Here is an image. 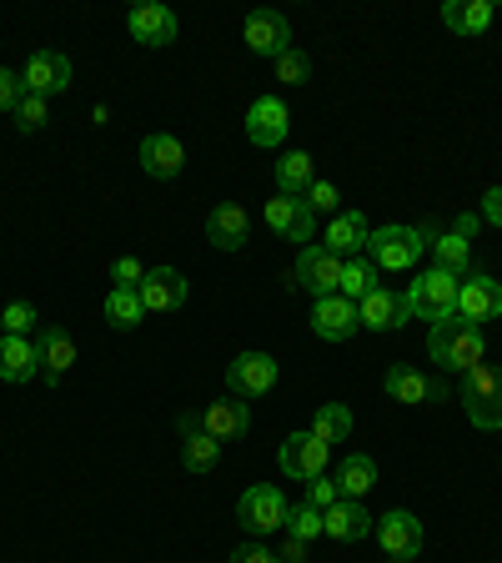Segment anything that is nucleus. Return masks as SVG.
<instances>
[{"mask_svg": "<svg viewBox=\"0 0 502 563\" xmlns=\"http://www.w3.org/2000/svg\"><path fill=\"white\" fill-rule=\"evenodd\" d=\"M0 328L11 332V338H31V332L41 328V317H35L31 302H5V312H0Z\"/></svg>", "mask_w": 502, "mask_h": 563, "instance_id": "c9c22d12", "label": "nucleus"}, {"mask_svg": "<svg viewBox=\"0 0 502 563\" xmlns=\"http://www.w3.org/2000/svg\"><path fill=\"white\" fill-rule=\"evenodd\" d=\"M337 488H342V498H367V493L377 488V463H372L367 453L342 457V468H337Z\"/></svg>", "mask_w": 502, "mask_h": 563, "instance_id": "c756f323", "label": "nucleus"}, {"mask_svg": "<svg viewBox=\"0 0 502 563\" xmlns=\"http://www.w3.org/2000/svg\"><path fill=\"white\" fill-rule=\"evenodd\" d=\"M316 181V162L312 152H287L277 162V191L281 197H306V187Z\"/></svg>", "mask_w": 502, "mask_h": 563, "instance_id": "c85d7f7f", "label": "nucleus"}, {"mask_svg": "<svg viewBox=\"0 0 502 563\" xmlns=\"http://www.w3.org/2000/svg\"><path fill=\"white\" fill-rule=\"evenodd\" d=\"M277 463H281V473H287V478L312 483V478H322V473H327L332 448L322 443V438H312V433H292L287 443H281Z\"/></svg>", "mask_w": 502, "mask_h": 563, "instance_id": "6e6552de", "label": "nucleus"}, {"mask_svg": "<svg viewBox=\"0 0 502 563\" xmlns=\"http://www.w3.org/2000/svg\"><path fill=\"white\" fill-rule=\"evenodd\" d=\"M21 81L31 96H60L70 86V60L60 51H31V60L21 66Z\"/></svg>", "mask_w": 502, "mask_h": 563, "instance_id": "f3484780", "label": "nucleus"}, {"mask_svg": "<svg viewBox=\"0 0 502 563\" xmlns=\"http://www.w3.org/2000/svg\"><path fill=\"white\" fill-rule=\"evenodd\" d=\"M176 422H181V438H187V433H201V412H181Z\"/></svg>", "mask_w": 502, "mask_h": 563, "instance_id": "49530a36", "label": "nucleus"}, {"mask_svg": "<svg viewBox=\"0 0 502 563\" xmlns=\"http://www.w3.org/2000/svg\"><path fill=\"white\" fill-rule=\"evenodd\" d=\"M382 393L392 402H412V408H422V402H443L453 387L437 383V377H427V373H417V367H408V363H392L387 377H382Z\"/></svg>", "mask_w": 502, "mask_h": 563, "instance_id": "9d476101", "label": "nucleus"}, {"mask_svg": "<svg viewBox=\"0 0 502 563\" xmlns=\"http://www.w3.org/2000/svg\"><path fill=\"white\" fill-rule=\"evenodd\" d=\"M306 549H312V543H302V539L287 533V543H281V563H306Z\"/></svg>", "mask_w": 502, "mask_h": 563, "instance_id": "a18cd8bd", "label": "nucleus"}, {"mask_svg": "<svg viewBox=\"0 0 502 563\" xmlns=\"http://www.w3.org/2000/svg\"><path fill=\"white\" fill-rule=\"evenodd\" d=\"M312 438H322V443H342V438L352 433V408L347 402H322V408L312 412V428H306Z\"/></svg>", "mask_w": 502, "mask_h": 563, "instance_id": "473e14b6", "label": "nucleus"}, {"mask_svg": "<svg viewBox=\"0 0 502 563\" xmlns=\"http://www.w3.org/2000/svg\"><path fill=\"white\" fill-rule=\"evenodd\" d=\"M357 328H362V317H357V302H347L342 292L316 297V302H312V332H316L322 342H347Z\"/></svg>", "mask_w": 502, "mask_h": 563, "instance_id": "dca6fc26", "label": "nucleus"}, {"mask_svg": "<svg viewBox=\"0 0 502 563\" xmlns=\"http://www.w3.org/2000/svg\"><path fill=\"white\" fill-rule=\"evenodd\" d=\"M482 222H488V227H502V187H492L488 197H482Z\"/></svg>", "mask_w": 502, "mask_h": 563, "instance_id": "c03bdc74", "label": "nucleus"}, {"mask_svg": "<svg viewBox=\"0 0 502 563\" xmlns=\"http://www.w3.org/2000/svg\"><path fill=\"white\" fill-rule=\"evenodd\" d=\"M372 533H377V543H382L387 559H412L417 563V553H422V518L417 514L392 508V514H382L372 523Z\"/></svg>", "mask_w": 502, "mask_h": 563, "instance_id": "1a4fd4ad", "label": "nucleus"}, {"mask_svg": "<svg viewBox=\"0 0 502 563\" xmlns=\"http://www.w3.org/2000/svg\"><path fill=\"white\" fill-rule=\"evenodd\" d=\"M287 514H292V504H287V493L277 483H252L242 493V504H236V518H242L246 533H277V528H287Z\"/></svg>", "mask_w": 502, "mask_h": 563, "instance_id": "39448f33", "label": "nucleus"}, {"mask_svg": "<svg viewBox=\"0 0 502 563\" xmlns=\"http://www.w3.org/2000/svg\"><path fill=\"white\" fill-rule=\"evenodd\" d=\"M482 352H488V332L478 322H468V317H447V322H433V332H427V357L453 377L478 367Z\"/></svg>", "mask_w": 502, "mask_h": 563, "instance_id": "f257e3e1", "label": "nucleus"}, {"mask_svg": "<svg viewBox=\"0 0 502 563\" xmlns=\"http://www.w3.org/2000/svg\"><path fill=\"white\" fill-rule=\"evenodd\" d=\"M443 25L453 35H482L492 25V0H447Z\"/></svg>", "mask_w": 502, "mask_h": 563, "instance_id": "cd10ccee", "label": "nucleus"}, {"mask_svg": "<svg viewBox=\"0 0 502 563\" xmlns=\"http://www.w3.org/2000/svg\"><path fill=\"white\" fill-rule=\"evenodd\" d=\"M11 121L21 131H41L51 121V101H46V96H31V91H25V101L11 111Z\"/></svg>", "mask_w": 502, "mask_h": 563, "instance_id": "e433bc0d", "label": "nucleus"}, {"mask_svg": "<svg viewBox=\"0 0 502 563\" xmlns=\"http://www.w3.org/2000/svg\"><path fill=\"white\" fill-rule=\"evenodd\" d=\"M222 463V443L211 433H187L181 438V468L187 473H211Z\"/></svg>", "mask_w": 502, "mask_h": 563, "instance_id": "72a5a7b5", "label": "nucleus"}, {"mask_svg": "<svg viewBox=\"0 0 502 563\" xmlns=\"http://www.w3.org/2000/svg\"><path fill=\"white\" fill-rule=\"evenodd\" d=\"M101 312H105V322L116 332H131V328H141V317H146V307H141V292H126V287H111L105 292V302H101Z\"/></svg>", "mask_w": 502, "mask_h": 563, "instance_id": "7c9ffc66", "label": "nucleus"}, {"mask_svg": "<svg viewBox=\"0 0 502 563\" xmlns=\"http://www.w3.org/2000/svg\"><path fill=\"white\" fill-rule=\"evenodd\" d=\"M472 232H478V217H462L453 232L437 236V242H433L437 267L453 272V277H468V272H472Z\"/></svg>", "mask_w": 502, "mask_h": 563, "instance_id": "393cba45", "label": "nucleus"}, {"mask_svg": "<svg viewBox=\"0 0 502 563\" xmlns=\"http://www.w3.org/2000/svg\"><path fill=\"white\" fill-rule=\"evenodd\" d=\"M271 387H277V357H271V352H242V357L226 367V393L242 402L261 398Z\"/></svg>", "mask_w": 502, "mask_h": 563, "instance_id": "0eeeda50", "label": "nucleus"}, {"mask_svg": "<svg viewBox=\"0 0 502 563\" xmlns=\"http://www.w3.org/2000/svg\"><path fill=\"white\" fill-rule=\"evenodd\" d=\"M207 242L216 246V252H242V246L252 242V217H246L236 201H222V207H211V217H207Z\"/></svg>", "mask_w": 502, "mask_h": 563, "instance_id": "aec40b11", "label": "nucleus"}, {"mask_svg": "<svg viewBox=\"0 0 502 563\" xmlns=\"http://www.w3.org/2000/svg\"><path fill=\"white\" fill-rule=\"evenodd\" d=\"M111 282H116V287H126V292H136L141 282H146V267H141L136 257H116V262H111Z\"/></svg>", "mask_w": 502, "mask_h": 563, "instance_id": "a19ab883", "label": "nucleus"}, {"mask_svg": "<svg viewBox=\"0 0 502 563\" xmlns=\"http://www.w3.org/2000/svg\"><path fill=\"white\" fill-rule=\"evenodd\" d=\"M306 207H312V217H316V211H327V217H332V211H337V187H332V181H312V187H306Z\"/></svg>", "mask_w": 502, "mask_h": 563, "instance_id": "79ce46f5", "label": "nucleus"}, {"mask_svg": "<svg viewBox=\"0 0 502 563\" xmlns=\"http://www.w3.org/2000/svg\"><path fill=\"white\" fill-rule=\"evenodd\" d=\"M408 307L422 322H447V317H457V277L443 267H427L422 277H412Z\"/></svg>", "mask_w": 502, "mask_h": 563, "instance_id": "20e7f679", "label": "nucleus"}, {"mask_svg": "<svg viewBox=\"0 0 502 563\" xmlns=\"http://www.w3.org/2000/svg\"><path fill=\"white\" fill-rule=\"evenodd\" d=\"M372 523H377V518L362 508V498H337V504L322 514V539H332V543H362V539H372Z\"/></svg>", "mask_w": 502, "mask_h": 563, "instance_id": "2eb2a0df", "label": "nucleus"}, {"mask_svg": "<svg viewBox=\"0 0 502 563\" xmlns=\"http://www.w3.org/2000/svg\"><path fill=\"white\" fill-rule=\"evenodd\" d=\"M187 166V146L171 136V131H152V136L141 141V172L156 176V181H176Z\"/></svg>", "mask_w": 502, "mask_h": 563, "instance_id": "6ab92c4d", "label": "nucleus"}, {"mask_svg": "<svg viewBox=\"0 0 502 563\" xmlns=\"http://www.w3.org/2000/svg\"><path fill=\"white\" fill-rule=\"evenodd\" d=\"M287 131H292L287 101H281V96H257V101H252V111H246V136H252V146L277 152L281 141H287Z\"/></svg>", "mask_w": 502, "mask_h": 563, "instance_id": "9b49d317", "label": "nucleus"}, {"mask_svg": "<svg viewBox=\"0 0 502 563\" xmlns=\"http://www.w3.org/2000/svg\"><path fill=\"white\" fill-rule=\"evenodd\" d=\"M427 252V232L422 227H377L367 236V257L377 262V272H412Z\"/></svg>", "mask_w": 502, "mask_h": 563, "instance_id": "7ed1b4c3", "label": "nucleus"}, {"mask_svg": "<svg viewBox=\"0 0 502 563\" xmlns=\"http://www.w3.org/2000/svg\"><path fill=\"white\" fill-rule=\"evenodd\" d=\"M232 563H281L271 549H261V543H242V549L232 553Z\"/></svg>", "mask_w": 502, "mask_h": 563, "instance_id": "37998d69", "label": "nucleus"}, {"mask_svg": "<svg viewBox=\"0 0 502 563\" xmlns=\"http://www.w3.org/2000/svg\"><path fill=\"white\" fill-rule=\"evenodd\" d=\"M246 46H252V56H287L292 51V25H287V15L281 11H252L242 25Z\"/></svg>", "mask_w": 502, "mask_h": 563, "instance_id": "4468645a", "label": "nucleus"}, {"mask_svg": "<svg viewBox=\"0 0 502 563\" xmlns=\"http://www.w3.org/2000/svg\"><path fill=\"white\" fill-rule=\"evenodd\" d=\"M277 81L306 86L312 81V56H306V51H287V56H277Z\"/></svg>", "mask_w": 502, "mask_h": 563, "instance_id": "4c0bfd02", "label": "nucleus"}, {"mask_svg": "<svg viewBox=\"0 0 502 563\" xmlns=\"http://www.w3.org/2000/svg\"><path fill=\"white\" fill-rule=\"evenodd\" d=\"M131 35H136L141 46H171L176 41V31H181V21H176L171 15V5H156V0H146V5H136V11H131Z\"/></svg>", "mask_w": 502, "mask_h": 563, "instance_id": "b1692460", "label": "nucleus"}, {"mask_svg": "<svg viewBox=\"0 0 502 563\" xmlns=\"http://www.w3.org/2000/svg\"><path fill=\"white\" fill-rule=\"evenodd\" d=\"M457 317H468L478 328L498 322L502 317V282L492 272H468V277H457Z\"/></svg>", "mask_w": 502, "mask_h": 563, "instance_id": "423d86ee", "label": "nucleus"}, {"mask_svg": "<svg viewBox=\"0 0 502 563\" xmlns=\"http://www.w3.org/2000/svg\"><path fill=\"white\" fill-rule=\"evenodd\" d=\"M287 533H292V539H302V543L322 539V508H312V504H297L292 514H287Z\"/></svg>", "mask_w": 502, "mask_h": 563, "instance_id": "f704fd0d", "label": "nucleus"}, {"mask_svg": "<svg viewBox=\"0 0 502 563\" xmlns=\"http://www.w3.org/2000/svg\"><path fill=\"white\" fill-rule=\"evenodd\" d=\"M261 217H267V227L281 236V242H297V246H306L312 242V232H316V217H312V207H306L302 197H271L267 207H261Z\"/></svg>", "mask_w": 502, "mask_h": 563, "instance_id": "f8f14e48", "label": "nucleus"}, {"mask_svg": "<svg viewBox=\"0 0 502 563\" xmlns=\"http://www.w3.org/2000/svg\"><path fill=\"white\" fill-rule=\"evenodd\" d=\"M136 292H141V307H146V312H176V307L187 302V277L176 267H152Z\"/></svg>", "mask_w": 502, "mask_h": 563, "instance_id": "5701e85b", "label": "nucleus"}, {"mask_svg": "<svg viewBox=\"0 0 502 563\" xmlns=\"http://www.w3.org/2000/svg\"><path fill=\"white\" fill-rule=\"evenodd\" d=\"M357 317H362V328H372V332H398L412 317L408 292H387V287H377V292H367L362 302H357Z\"/></svg>", "mask_w": 502, "mask_h": 563, "instance_id": "412c9836", "label": "nucleus"}, {"mask_svg": "<svg viewBox=\"0 0 502 563\" xmlns=\"http://www.w3.org/2000/svg\"><path fill=\"white\" fill-rule=\"evenodd\" d=\"M457 402L472 418V428L498 433L502 428V367H492V363L468 367V373L457 377Z\"/></svg>", "mask_w": 502, "mask_h": 563, "instance_id": "f03ea898", "label": "nucleus"}, {"mask_svg": "<svg viewBox=\"0 0 502 563\" xmlns=\"http://www.w3.org/2000/svg\"><path fill=\"white\" fill-rule=\"evenodd\" d=\"M387 563H412V559H387Z\"/></svg>", "mask_w": 502, "mask_h": 563, "instance_id": "de8ad7c7", "label": "nucleus"}, {"mask_svg": "<svg viewBox=\"0 0 502 563\" xmlns=\"http://www.w3.org/2000/svg\"><path fill=\"white\" fill-rule=\"evenodd\" d=\"M41 377V357H35V338H0V383H31Z\"/></svg>", "mask_w": 502, "mask_h": 563, "instance_id": "bb28decb", "label": "nucleus"}, {"mask_svg": "<svg viewBox=\"0 0 502 563\" xmlns=\"http://www.w3.org/2000/svg\"><path fill=\"white\" fill-rule=\"evenodd\" d=\"M297 287H306L312 297H332L342 287V257L327 246H302L297 252Z\"/></svg>", "mask_w": 502, "mask_h": 563, "instance_id": "ddd939ff", "label": "nucleus"}, {"mask_svg": "<svg viewBox=\"0 0 502 563\" xmlns=\"http://www.w3.org/2000/svg\"><path fill=\"white\" fill-rule=\"evenodd\" d=\"M21 101H25V81H21V70L0 66V111H15Z\"/></svg>", "mask_w": 502, "mask_h": 563, "instance_id": "ea45409f", "label": "nucleus"}, {"mask_svg": "<svg viewBox=\"0 0 502 563\" xmlns=\"http://www.w3.org/2000/svg\"><path fill=\"white\" fill-rule=\"evenodd\" d=\"M201 433H211L216 443H232V438L252 433V408L242 398H222L201 408Z\"/></svg>", "mask_w": 502, "mask_h": 563, "instance_id": "4be33fe9", "label": "nucleus"}, {"mask_svg": "<svg viewBox=\"0 0 502 563\" xmlns=\"http://www.w3.org/2000/svg\"><path fill=\"white\" fill-rule=\"evenodd\" d=\"M337 498H342L337 478H327V473H322V478H312V483H306V498H302V504H312V508H322V514H327V508L337 504Z\"/></svg>", "mask_w": 502, "mask_h": 563, "instance_id": "58836bf2", "label": "nucleus"}, {"mask_svg": "<svg viewBox=\"0 0 502 563\" xmlns=\"http://www.w3.org/2000/svg\"><path fill=\"white\" fill-rule=\"evenodd\" d=\"M367 236H372V227H367L362 211H337L327 222V252H337L342 262L347 257H362L367 252Z\"/></svg>", "mask_w": 502, "mask_h": 563, "instance_id": "a878e982", "label": "nucleus"}, {"mask_svg": "<svg viewBox=\"0 0 502 563\" xmlns=\"http://www.w3.org/2000/svg\"><path fill=\"white\" fill-rule=\"evenodd\" d=\"M342 297H347V302H362L367 292H377V262L367 257H347L342 262V287H337Z\"/></svg>", "mask_w": 502, "mask_h": 563, "instance_id": "2f4dec72", "label": "nucleus"}, {"mask_svg": "<svg viewBox=\"0 0 502 563\" xmlns=\"http://www.w3.org/2000/svg\"><path fill=\"white\" fill-rule=\"evenodd\" d=\"M35 357H41V377H46V383H60V377L76 367V342H70L66 328L41 322V328H35Z\"/></svg>", "mask_w": 502, "mask_h": 563, "instance_id": "a211bd4d", "label": "nucleus"}]
</instances>
